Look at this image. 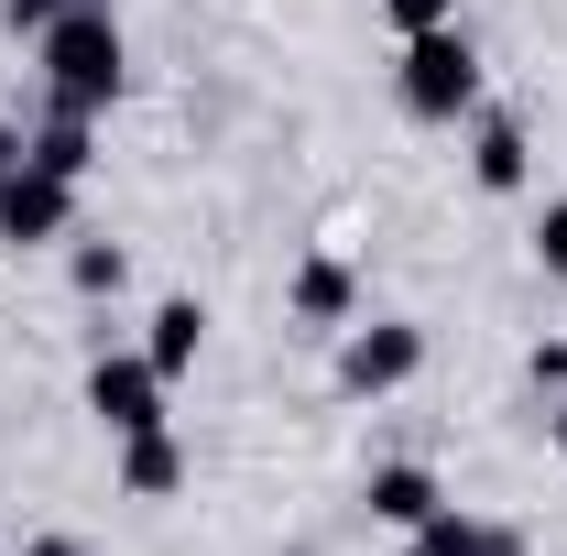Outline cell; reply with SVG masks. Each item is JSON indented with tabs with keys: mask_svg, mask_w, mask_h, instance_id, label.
Here are the masks:
<instances>
[{
	"mask_svg": "<svg viewBox=\"0 0 567 556\" xmlns=\"http://www.w3.org/2000/svg\"><path fill=\"white\" fill-rule=\"evenodd\" d=\"M76 229V186L44 175V164H11L0 175V251H55Z\"/></svg>",
	"mask_w": 567,
	"mask_h": 556,
	"instance_id": "cell-5",
	"label": "cell"
},
{
	"mask_svg": "<svg viewBox=\"0 0 567 556\" xmlns=\"http://www.w3.org/2000/svg\"><path fill=\"white\" fill-rule=\"evenodd\" d=\"M393 99H404L415 121H470V110H481V44H470L458 22L404 33V55H393Z\"/></svg>",
	"mask_w": 567,
	"mask_h": 556,
	"instance_id": "cell-2",
	"label": "cell"
},
{
	"mask_svg": "<svg viewBox=\"0 0 567 556\" xmlns=\"http://www.w3.org/2000/svg\"><path fill=\"white\" fill-rule=\"evenodd\" d=\"M164 393H175V382H164L142 349H99V360H87V415L110 425V436H153V425H175V415H164Z\"/></svg>",
	"mask_w": 567,
	"mask_h": 556,
	"instance_id": "cell-4",
	"label": "cell"
},
{
	"mask_svg": "<svg viewBox=\"0 0 567 556\" xmlns=\"http://www.w3.org/2000/svg\"><path fill=\"white\" fill-rule=\"evenodd\" d=\"M22 556H87L76 535H22Z\"/></svg>",
	"mask_w": 567,
	"mask_h": 556,
	"instance_id": "cell-17",
	"label": "cell"
},
{
	"mask_svg": "<svg viewBox=\"0 0 567 556\" xmlns=\"http://www.w3.org/2000/svg\"><path fill=\"white\" fill-rule=\"evenodd\" d=\"M524 371H535V393H567V339H535V360H524Z\"/></svg>",
	"mask_w": 567,
	"mask_h": 556,
	"instance_id": "cell-16",
	"label": "cell"
},
{
	"mask_svg": "<svg viewBox=\"0 0 567 556\" xmlns=\"http://www.w3.org/2000/svg\"><path fill=\"white\" fill-rule=\"evenodd\" d=\"M535 274L567 284V197H546V208H535Z\"/></svg>",
	"mask_w": 567,
	"mask_h": 556,
	"instance_id": "cell-13",
	"label": "cell"
},
{
	"mask_svg": "<svg viewBox=\"0 0 567 556\" xmlns=\"http://www.w3.org/2000/svg\"><path fill=\"white\" fill-rule=\"evenodd\" d=\"M360 502H371V524H393V535H415L425 513H447V481H436L425 459H382V470L360 481Z\"/></svg>",
	"mask_w": 567,
	"mask_h": 556,
	"instance_id": "cell-7",
	"label": "cell"
},
{
	"mask_svg": "<svg viewBox=\"0 0 567 556\" xmlns=\"http://www.w3.org/2000/svg\"><path fill=\"white\" fill-rule=\"evenodd\" d=\"M371 11L393 22V44H404V33H436V22H458V0H371Z\"/></svg>",
	"mask_w": 567,
	"mask_h": 556,
	"instance_id": "cell-14",
	"label": "cell"
},
{
	"mask_svg": "<svg viewBox=\"0 0 567 556\" xmlns=\"http://www.w3.org/2000/svg\"><path fill=\"white\" fill-rule=\"evenodd\" d=\"M22 164H44V175L87 186V175H99V121H76V110H44V121L22 132Z\"/></svg>",
	"mask_w": 567,
	"mask_h": 556,
	"instance_id": "cell-11",
	"label": "cell"
},
{
	"mask_svg": "<svg viewBox=\"0 0 567 556\" xmlns=\"http://www.w3.org/2000/svg\"><path fill=\"white\" fill-rule=\"evenodd\" d=\"M33 66H44V110H76V121L121 110V87H132V44H121L110 0H66V11L44 22Z\"/></svg>",
	"mask_w": 567,
	"mask_h": 556,
	"instance_id": "cell-1",
	"label": "cell"
},
{
	"mask_svg": "<svg viewBox=\"0 0 567 556\" xmlns=\"http://www.w3.org/2000/svg\"><path fill=\"white\" fill-rule=\"evenodd\" d=\"M186 491V436L153 425V436H121V502H175Z\"/></svg>",
	"mask_w": 567,
	"mask_h": 556,
	"instance_id": "cell-10",
	"label": "cell"
},
{
	"mask_svg": "<svg viewBox=\"0 0 567 556\" xmlns=\"http://www.w3.org/2000/svg\"><path fill=\"white\" fill-rule=\"evenodd\" d=\"M11 164H22V121H0V175H11Z\"/></svg>",
	"mask_w": 567,
	"mask_h": 556,
	"instance_id": "cell-19",
	"label": "cell"
},
{
	"mask_svg": "<svg viewBox=\"0 0 567 556\" xmlns=\"http://www.w3.org/2000/svg\"><path fill=\"white\" fill-rule=\"evenodd\" d=\"M546 447L567 459V393H546Z\"/></svg>",
	"mask_w": 567,
	"mask_h": 556,
	"instance_id": "cell-18",
	"label": "cell"
},
{
	"mask_svg": "<svg viewBox=\"0 0 567 556\" xmlns=\"http://www.w3.org/2000/svg\"><path fill=\"white\" fill-rule=\"evenodd\" d=\"M66 284L99 306V295H121V284H132V251H121V240H76V229H66Z\"/></svg>",
	"mask_w": 567,
	"mask_h": 556,
	"instance_id": "cell-12",
	"label": "cell"
},
{
	"mask_svg": "<svg viewBox=\"0 0 567 556\" xmlns=\"http://www.w3.org/2000/svg\"><path fill=\"white\" fill-rule=\"evenodd\" d=\"M197 349H208V306H197V295H164V306L142 317V360H153L164 382H186Z\"/></svg>",
	"mask_w": 567,
	"mask_h": 556,
	"instance_id": "cell-9",
	"label": "cell"
},
{
	"mask_svg": "<svg viewBox=\"0 0 567 556\" xmlns=\"http://www.w3.org/2000/svg\"><path fill=\"white\" fill-rule=\"evenodd\" d=\"M66 0H0V33H22V44H44V22H55Z\"/></svg>",
	"mask_w": 567,
	"mask_h": 556,
	"instance_id": "cell-15",
	"label": "cell"
},
{
	"mask_svg": "<svg viewBox=\"0 0 567 556\" xmlns=\"http://www.w3.org/2000/svg\"><path fill=\"white\" fill-rule=\"evenodd\" d=\"M470 175H481V197H524V175H535V142L513 110H470Z\"/></svg>",
	"mask_w": 567,
	"mask_h": 556,
	"instance_id": "cell-6",
	"label": "cell"
},
{
	"mask_svg": "<svg viewBox=\"0 0 567 556\" xmlns=\"http://www.w3.org/2000/svg\"><path fill=\"white\" fill-rule=\"evenodd\" d=\"M284 306H295V328H350L360 317V274L339 262V251H306L295 284H284Z\"/></svg>",
	"mask_w": 567,
	"mask_h": 556,
	"instance_id": "cell-8",
	"label": "cell"
},
{
	"mask_svg": "<svg viewBox=\"0 0 567 556\" xmlns=\"http://www.w3.org/2000/svg\"><path fill=\"white\" fill-rule=\"evenodd\" d=\"M425 371V328L415 317H371V328H339V393H350V404H382V393H404V382H415Z\"/></svg>",
	"mask_w": 567,
	"mask_h": 556,
	"instance_id": "cell-3",
	"label": "cell"
}]
</instances>
